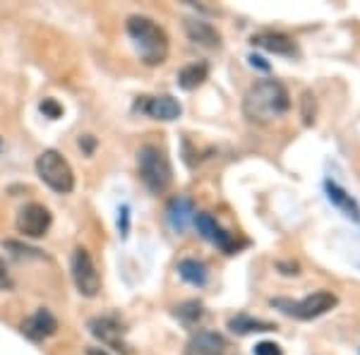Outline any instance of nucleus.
I'll list each match as a JSON object with an SVG mask.
<instances>
[{"instance_id":"f257e3e1","label":"nucleus","mask_w":360,"mask_h":355,"mask_svg":"<svg viewBox=\"0 0 360 355\" xmlns=\"http://www.w3.org/2000/svg\"><path fill=\"white\" fill-rule=\"evenodd\" d=\"M291 106V96H288L286 86L276 79H262L252 86L245 94V115L255 123H269V120L283 115Z\"/></svg>"},{"instance_id":"f03ea898","label":"nucleus","mask_w":360,"mask_h":355,"mask_svg":"<svg viewBox=\"0 0 360 355\" xmlns=\"http://www.w3.org/2000/svg\"><path fill=\"white\" fill-rule=\"evenodd\" d=\"M127 34L135 41L144 65H161L168 58V37L154 20L135 15L127 20Z\"/></svg>"},{"instance_id":"7ed1b4c3","label":"nucleus","mask_w":360,"mask_h":355,"mask_svg":"<svg viewBox=\"0 0 360 355\" xmlns=\"http://www.w3.org/2000/svg\"><path fill=\"white\" fill-rule=\"evenodd\" d=\"M137 168H139V178L147 185L154 195H161L171 188L173 183V168L168 161L166 151L154 147V144H144L137 151Z\"/></svg>"},{"instance_id":"20e7f679","label":"nucleus","mask_w":360,"mask_h":355,"mask_svg":"<svg viewBox=\"0 0 360 355\" xmlns=\"http://www.w3.org/2000/svg\"><path fill=\"white\" fill-rule=\"evenodd\" d=\"M37 173H39V178H41L53 192L68 195V192L75 190L72 166L68 164L65 156L58 154V151H53V149L44 151V154L37 159Z\"/></svg>"},{"instance_id":"39448f33","label":"nucleus","mask_w":360,"mask_h":355,"mask_svg":"<svg viewBox=\"0 0 360 355\" xmlns=\"http://www.w3.org/2000/svg\"><path fill=\"white\" fill-rule=\"evenodd\" d=\"M336 295L329 293V290H319V293H312L307 298L298 300V302H291V300H271V305L278 307L281 312L291 314V317H298V319H315V317H322L327 314L332 307L336 305Z\"/></svg>"},{"instance_id":"423d86ee","label":"nucleus","mask_w":360,"mask_h":355,"mask_svg":"<svg viewBox=\"0 0 360 355\" xmlns=\"http://www.w3.org/2000/svg\"><path fill=\"white\" fill-rule=\"evenodd\" d=\"M72 278L84 298H94L101 290V273H98L94 259L84 247H77L72 254Z\"/></svg>"},{"instance_id":"0eeeda50","label":"nucleus","mask_w":360,"mask_h":355,"mask_svg":"<svg viewBox=\"0 0 360 355\" xmlns=\"http://www.w3.org/2000/svg\"><path fill=\"white\" fill-rule=\"evenodd\" d=\"M89 329L94 334V339H98L103 346L113 348V351H120V353H132L130 343L125 341V329L120 324L118 317L113 314H103V317H94L89 322Z\"/></svg>"},{"instance_id":"6e6552de","label":"nucleus","mask_w":360,"mask_h":355,"mask_svg":"<svg viewBox=\"0 0 360 355\" xmlns=\"http://www.w3.org/2000/svg\"><path fill=\"white\" fill-rule=\"evenodd\" d=\"M51 212L44 205H27L17 217V231L27 238H41L51 228Z\"/></svg>"},{"instance_id":"1a4fd4ad","label":"nucleus","mask_w":360,"mask_h":355,"mask_svg":"<svg viewBox=\"0 0 360 355\" xmlns=\"http://www.w3.org/2000/svg\"><path fill=\"white\" fill-rule=\"evenodd\" d=\"M193 224L197 226V231L202 233V238L209 243H214L219 250H224L226 254H233L238 250V243L231 233H226L221 226L217 224V219L212 214H195V221Z\"/></svg>"},{"instance_id":"9d476101","label":"nucleus","mask_w":360,"mask_h":355,"mask_svg":"<svg viewBox=\"0 0 360 355\" xmlns=\"http://www.w3.org/2000/svg\"><path fill=\"white\" fill-rule=\"evenodd\" d=\"M185 355H231V343L217 331H197Z\"/></svg>"},{"instance_id":"9b49d317","label":"nucleus","mask_w":360,"mask_h":355,"mask_svg":"<svg viewBox=\"0 0 360 355\" xmlns=\"http://www.w3.org/2000/svg\"><path fill=\"white\" fill-rule=\"evenodd\" d=\"M56 331H58V319L49 310H44V307L22 322V334L32 341H44L49 336H53Z\"/></svg>"},{"instance_id":"f8f14e48","label":"nucleus","mask_w":360,"mask_h":355,"mask_svg":"<svg viewBox=\"0 0 360 355\" xmlns=\"http://www.w3.org/2000/svg\"><path fill=\"white\" fill-rule=\"evenodd\" d=\"M166 221H168V226H171L173 231H178V233L188 231V226L195 221L193 202H190L188 197H183V195L173 197V200L168 202V207H166Z\"/></svg>"},{"instance_id":"ddd939ff","label":"nucleus","mask_w":360,"mask_h":355,"mask_svg":"<svg viewBox=\"0 0 360 355\" xmlns=\"http://www.w3.org/2000/svg\"><path fill=\"white\" fill-rule=\"evenodd\" d=\"M144 110V113L149 115V118L154 120H164V123H171V120L180 118V113H183V108H180V103L176 101L173 96H152L147 98V101L139 106Z\"/></svg>"},{"instance_id":"4468645a","label":"nucleus","mask_w":360,"mask_h":355,"mask_svg":"<svg viewBox=\"0 0 360 355\" xmlns=\"http://www.w3.org/2000/svg\"><path fill=\"white\" fill-rule=\"evenodd\" d=\"M183 27H185L188 39L197 46H205V49H219V46H221V34L205 20H190L188 17V20L183 22Z\"/></svg>"},{"instance_id":"2eb2a0df","label":"nucleus","mask_w":360,"mask_h":355,"mask_svg":"<svg viewBox=\"0 0 360 355\" xmlns=\"http://www.w3.org/2000/svg\"><path fill=\"white\" fill-rule=\"evenodd\" d=\"M324 192H327L329 202H332L334 207H339L348 219L360 221V207H358V202L353 200V197L348 195V192L341 188L339 183H334V180H324Z\"/></svg>"},{"instance_id":"dca6fc26","label":"nucleus","mask_w":360,"mask_h":355,"mask_svg":"<svg viewBox=\"0 0 360 355\" xmlns=\"http://www.w3.org/2000/svg\"><path fill=\"white\" fill-rule=\"evenodd\" d=\"M252 44L259 46V49L269 51V53H278V56H293L295 53V44L291 37L278 32H264L252 37Z\"/></svg>"},{"instance_id":"f3484780","label":"nucleus","mask_w":360,"mask_h":355,"mask_svg":"<svg viewBox=\"0 0 360 355\" xmlns=\"http://www.w3.org/2000/svg\"><path fill=\"white\" fill-rule=\"evenodd\" d=\"M178 273L183 281L193 283V286H205L209 281V266L200 259H180Z\"/></svg>"},{"instance_id":"a211bd4d","label":"nucleus","mask_w":360,"mask_h":355,"mask_svg":"<svg viewBox=\"0 0 360 355\" xmlns=\"http://www.w3.org/2000/svg\"><path fill=\"white\" fill-rule=\"evenodd\" d=\"M207 77H209L207 63H190V65H185L178 72V84L190 91V89H197V86L205 82Z\"/></svg>"},{"instance_id":"6ab92c4d","label":"nucleus","mask_w":360,"mask_h":355,"mask_svg":"<svg viewBox=\"0 0 360 355\" xmlns=\"http://www.w3.org/2000/svg\"><path fill=\"white\" fill-rule=\"evenodd\" d=\"M229 329L233 331V334L245 336V334H252V331H271L276 327L269 322H264V319L250 317V314H236V317L229 319Z\"/></svg>"},{"instance_id":"aec40b11","label":"nucleus","mask_w":360,"mask_h":355,"mask_svg":"<svg viewBox=\"0 0 360 355\" xmlns=\"http://www.w3.org/2000/svg\"><path fill=\"white\" fill-rule=\"evenodd\" d=\"M176 314L180 319H183L185 324H195V322H200L202 319V302H197V300H188V302H183L180 307H176Z\"/></svg>"},{"instance_id":"412c9836","label":"nucleus","mask_w":360,"mask_h":355,"mask_svg":"<svg viewBox=\"0 0 360 355\" xmlns=\"http://www.w3.org/2000/svg\"><path fill=\"white\" fill-rule=\"evenodd\" d=\"M39 108H41V113L46 115V118H51V120H56V118H60V115H63V106L56 101V98H44Z\"/></svg>"},{"instance_id":"4be33fe9","label":"nucleus","mask_w":360,"mask_h":355,"mask_svg":"<svg viewBox=\"0 0 360 355\" xmlns=\"http://www.w3.org/2000/svg\"><path fill=\"white\" fill-rule=\"evenodd\" d=\"M5 247L13 250L15 257H39V250H32V247H27V245H20V243H15V240H8V243H5Z\"/></svg>"},{"instance_id":"5701e85b","label":"nucleus","mask_w":360,"mask_h":355,"mask_svg":"<svg viewBox=\"0 0 360 355\" xmlns=\"http://www.w3.org/2000/svg\"><path fill=\"white\" fill-rule=\"evenodd\" d=\"M255 355H283V351L274 341H262L255 346Z\"/></svg>"},{"instance_id":"b1692460","label":"nucleus","mask_w":360,"mask_h":355,"mask_svg":"<svg viewBox=\"0 0 360 355\" xmlns=\"http://www.w3.org/2000/svg\"><path fill=\"white\" fill-rule=\"evenodd\" d=\"M312 98H315V96H312L310 91H307V94L303 96V106H305V110H303V118H305V123H307V125H310L312 120H315V118H312V115H310V103H315V101H312ZM312 110H315V106H312Z\"/></svg>"},{"instance_id":"393cba45","label":"nucleus","mask_w":360,"mask_h":355,"mask_svg":"<svg viewBox=\"0 0 360 355\" xmlns=\"http://www.w3.org/2000/svg\"><path fill=\"white\" fill-rule=\"evenodd\" d=\"M0 288H13V281L8 276V269H5V262L0 259Z\"/></svg>"},{"instance_id":"a878e982","label":"nucleus","mask_w":360,"mask_h":355,"mask_svg":"<svg viewBox=\"0 0 360 355\" xmlns=\"http://www.w3.org/2000/svg\"><path fill=\"white\" fill-rule=\"evenodd\" d=\"M82 144L86 147V154H91V149H94V137H91V135L82 137V139H79V147H82Z\"/></svg>"},{"instance_id":"bb28decb","label":"nucleus","mask_w":360,"mask_h":355,"mask_svg":"<svg viewBox=\"0 0 360 355\" xmlns=\"http://www.w3.org/2000/svg\"><path fill=\"white\" fill-rule=\"evenodd\" d=\"M250 60H252V65H257V67H262V70H269V65L262 63V58H259V56H250Z\"/></svg>"},{"instance_id":"cd10ccee","label":"nucleus","mask_w":360,"mask_h":355,"mask_svg":"<svg viewBox=\"0 0 360 355\" xmlns=\"http://www.w3.org/2000/svg\"><path fill=\"white\" fill-rule=\"evenodd\" d=\"M86 355H108V353L101 351V348H89V351H86Z\"/></svg>"}]
</instances>
